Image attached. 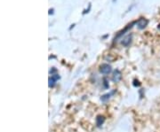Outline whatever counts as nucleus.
I'll return each instance as SVG.
<instances>
[{"instance_id":"7","label":"nucleus","mask_w":160,"mask_h":132,"mask_svg":"<svg viewBox=\"0 0 160 132\" xmlns=\"http://www.w3.org/2000/svg\"><path fill=\"white\" fill-rule=\"evenodd\" d=\"M104 122V117L103 116H98L97 119H96V123H97L98 126H101Z\"/></svg>"},{"instance_id":"6","label":"nucleus","mask_w":160,"mask_h":132,"mask_svg":"<svg viewBox=\"0 0 160 132\" xmlns=\"http://www.w3.org/2000/svg\"><path fill=\"white\" fill-rule=\"evenodd\" d=\"M115 92H110V93H108V94H105V95H103L102 97L101 98V100L102 101H106L107 99H109V98H110V96L112 95V94H114Z\"/></svg>"},{"instance_id":"3","label":"nucleus","mask_w":160,"mask_h":132,"mask_svg":"<svg viewBox=\"0 0 160 132\" xmlns=\"http://www.w3.org/2000/svg\"><path fill=\"white\" fill-rule=\"evenodd\" d=\"M122 79V74H121V72H120L118 69H116L114 71V73H113V77H112V80L115 82H120Z\"/></svg>"},{"instance_id":"5","label":"nucleus","mask_w":160,"mask_h":132,"mask_svg":"<svg viewBox=\"0 0 160 132\" xmlns=\"http://www.w3.org/2000/svg\"><path fill=\"white\" fill-rule=\"evenodd\" d=\"M60 79V76L58 75H52V77L49 79V86L52 87L54 85V83Z\"/></svg>"},{"instance_id":"2","label":"nucleus","mask_w":160,"mask_h":132,"mask_svg":"<svg viewBox=\"0 0 160 132\" xmlns=\"http://www.w3.org/2000/svg\"><path fill=\"white\" fill-rule=\"evenodd\" d=\"M148 23H149L148 20H146L145 18H140V19L137 21L136 24H137V27L139 28V29H143L147 27Z\"/></svg>"},{"instance_id":"8","label":"nucleus","mask_w":160,"mask_h":132,"mask_svg":"<svg viewBox=\"0 0 160 132\" xmlns=\"http://www.w3.org/2000/svg\"><path fill=\"white\" fill-rule=\"evenodd\" d=\"M158 29H160V25H159V26H158Z\"/></svg>"},{"instance_id":"1","label":"nucleus","mask_w":160,"mask_h":132,"mask_svg":"<svg viewBox=\"0 0 160 132\" xmlns=\"http://www.w3.org/2000/svg\"><path fill=\"white\" fill-rule=\"evenodd\" d=\"M111 67L109 66V64H102L100 67V72L103 74V75H109V73L111 72Z\"/></svg>"},{"instance_id":"4","label":"nucleus","mask_w":160,"mask_h":132,"mask_svg":"<svg viewBox=\"0 0 160 132\" xmlns=\"http://www.w3.org/2000/svg\"><path fill=\"white\" fill-rule=\"evenodd\" d=\"M132 35H128L127 36H126L123 40H122V45L124 46H128L130 45V44H131L132 42Z\"/></svg>"}]
</instances>
